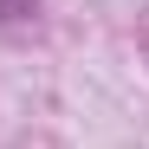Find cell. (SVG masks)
I'll return each instance as SVG.
<instances>
[{
    "instance_id": "cell-1",
    "label": "cell",
    "mask_w": 149,
    "mask_h": 149,
    "mask_svg": "<svg viewBox=\"0 0 149 149\" xmlns=\"http://www.w3.org/2000/svg\"><path fill=\"white\" fill-rule=\"evenodd\" d=\"M33 13H39V0H0V19H7V26H26Z\"/></svg>"
}]
</instances>
